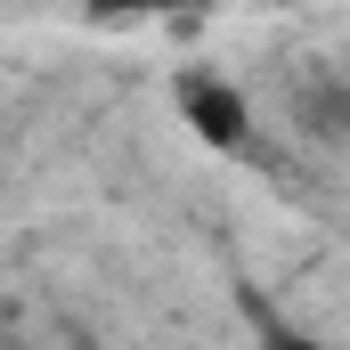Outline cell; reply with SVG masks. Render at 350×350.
<instances>
[{"instance_id": "obj_3", "label": "cell", "mask_w": 350, "mask_h": 350, "mask_svg": "<svg viewBox=\"0 0 350 350\" xmlns=\"http://www.w3.org/2000/svg\"><path fill=\"white\" fill-rule=\"evenodd\" d=\"M269 350H326V342H310V334H269Z\"/></svg>"}, {"instance_id": "obj_1", "label": "cell", "mask_w": 350, "mask_h": 350, "mask_svg": "<svg viewBox=\"0 0 350 350\" xmlns=\"http://www.w3.org/2000/svg\"><path fill=\"white\" fill-rule=\"evenodd\" d=\"M179 114H187L212 147H245V131H253L245 90H228L220 74H187V82H179Z\"/></svg>"}, {"instance_id": "obj_2", "label": "cell", "mask_w": 350, "mask_h": 350, "mask_svg": "<svg viewBox=\"0 0 350 350\" xmlns=\"http://www.w3.org/2000/svg\"><path fill=\"white\" fill-rule=\"evenodd\" d=\"M90 8H106V16H122V8L131 16H155V8H187V0H90Z\"/></svg>"}]
</instances>
